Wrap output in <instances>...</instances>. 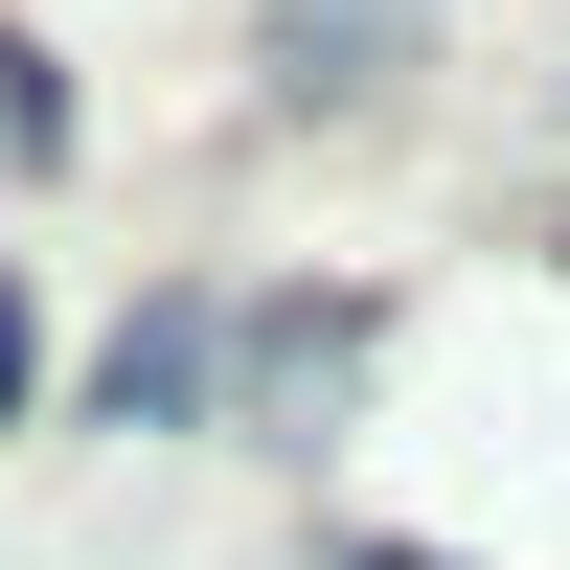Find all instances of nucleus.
I'll return each instance as SVG.
<instances>
[{"label":"nucleus","mask_w":570,"mask_h":570,"mask_svg":"<svg viewBox=\"0 0 570 570\" xmlns=\"http://www.w3.org/2000/svg\"><path fill=\"white\" fill-rule=\"evenodd\" d=\"M343 389H365V297H252V320H228V411H252L274 456L343 434Z\"/></svg>","instance_id":"1"},{"label":"nucleus","mask_w":570,"mask_h":570,"mask_svg":"<svg viewBox=\"0 0 570 570\" xmlns=\"http://www.w3.org/2000/svg\"><path fill=\"white\" fill-rule=\"evenodd\" d=\"M411 23H434V0H274V91H297V115H365V91L411 69Z\"/></svg>","instance_id":"2"},{"label":"nucleus","mask_w":570,"mask_h":570,"mask_svg":"<svg viewBox=\"0 0 570 570\" xmlns=\"http://www.w3.org/2000/svg\"><path fill=\"white\" fill-rule=\"evenodd\" d=\"M91 389H115V434H183V411L228 389V297H137V320H115V365H91Z\"/></svg>","instance_id":"3"},{"label":"nucleus","mask_w":570,"mask_h":570,"mask_svg":"<svg viewBox=\"0 0 570 570\" xmlns=\"http://www.w3.org/2000/svg\"><path fill=\"white\" fill-rule=\"evenodd\" d=\"M46 137H69V91H46L23 46H0V160H46Z\"/></svg>","instance_id":"4"},{"label":"nucleus","mask_w":570,"mask_h":570,"mask_svg":"<svg viewBox=\"0 0 570 570\" xmlns=\"http://www.w3.org/2000/svg\"><path fill=\"white\" fill-rule=\"evenodd\" d=\"M0 389H23V297H0Z\"/></svg>","instance_id":"5"},{"label":"nucleus","mask_w":570,"mask_h":570,"mask_svg":"<svg viewBox=\"0 0 570 570\" xmlns=\"http://www.w3.org/2000/svg\"><path fill=\"white\" fill-rule=\"evenodd\" d=\"M343 570H434V548H343Z\"/></svg>","instance_id":"6"}]
</instances>
